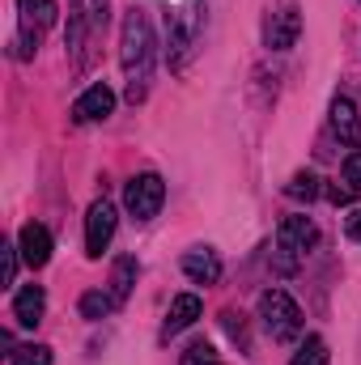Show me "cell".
<instances>
[{
	"label": "cell",
	"instance_id": "6da1fadb",
	"mask_svg": "<svg viewBox=\"0 0 361 365\" xmlns=\"http://www.w3.org/2000/svg\"><path fill=\"white\" fill-rule=\"evenodd\" d=\"M153 56H158V43H153V26L141 9H128L123 17V34H119V60H123V73H128V98H145V81L153 73Z\"/></svg>",
	"mask_w": 361,
	"mask_h": 365
},
{
	"label": "cell",
	"instance_id": "7a4b0ae2",
	"mask_svg": "<svg viewBox=\"0 0 361 365\" xmlns=\"http://www.w3.org/2000/svg\"><path fill=\"white\" fill-rule=\"evenodd\" d=\"M260 323H264V331L276 344H289V340L302 336V310L285 289H268L260 297Z\"/></svg>",
	"mask_w": 361,
	"mask_h": 365
},
{
	"label": "cell",
	"instance_id": "3957f363",
	"mask_svg": "<svg viewBox=\"0 0 361 365\" xmlns=\"http://www.w3.org/2000/svg\"><path fill=\"white\" fill-rule=\"evenodd\" d=\"M200 43V0H183V9H175L166 17V51H171V64L183 68L187 56L195 51Z\"/></svg>",
	"mask_w": 361,
	"mask_h": 365
},
{
	"label": "cell",
	"instance_id": "277c9868",
	"mask_svg": "<svg viewBox=\"0 0 361 365\" xmlns=\"http://www.w3.org/2000/svg\"><path fill=\"white\" fill-rule=\"evenodd\" d=\"M162 200H166V182H162V175H153V170L136 175V179L128 182V191H123V204H128V212L136 221H153L162 212Z\"/></svg>",
	"mask_w": 361,
	"mask_h": 365
},
{
	"label": "cell",
	"instance_id": "5b68a950",
	"mask_svg": "<svg viewBox=\"0 0 361 365\" xmlns=\"http://www.w3.org/2000/svg\"><path fill=\"white\" fill-rule=\"evenodd\" d=\"M21 4V34H17V60H30L39 47V34L56 21V0H17Z\"/></svg>",
	"mask_w": 361,
	"mask_h": 365
},
{
	"label": "cell",
	"instance_id": "8992f818",
	"mask_svg": "<svg viewBox=\"0 0 361 365\" xmlns=\"http://www.w3.org/2000/svg\"><path fill=\"white\" fill-rule=\"evenodd\" d=\"M111 238H115V208L106 200H93L90 212H86V255L98 259L111 247Z\"/></svg>",
	"mask_w": 361,
	"mask_h": 365
},
{
	"label": "cell",
	"instance_id": "52a82bcc",
	"mask_svg": "<svg viewBox=\"0 0 361 365\" xmlns=\"http://www.w3.org/2000/svg\"><path fill=\"white\" fill-rule=\"evenodd\" d=\"M319 242V230H315V221L310 217H285L280 221V230H276V247L285 251V255H306L310 247Z\"/></svg>",
	"mask_w": 361,
	"mask_h": 365
},
{
	"label": "cell",
	"instance_id": "ba28073f",
	"mask_svg": "<svg viewBox=\"0 0 361 365\" xmlns=\"http://www.w3.org/2000/svg\"><path fill=\"white\" fill-rule=\"evenodd\" d=\"M298 34H302V13L293 9V4H285V9H276L268 17V47L272 51H289L293 43H298Z\"/></svg>",
	"mask_w": 361,
	"mask_h": 365
},
{
	"label": "cell",
	"instance_id": "9c48e42d",
	"mask_svg": "<svg viewBox=\"0 0 361 365\" xmlns=\"http://www.w3.org/2000/svg\"><path fill=\"white\" fill-rule=\"evenodd\" d=\"M115 110V93H111V86H90V90L81 93L77 102H73V119L77 123H98V119H106Z\"/></svg>",
	"mask_w": 361,
	"mask_h": 365
},
{
	"label": "cell",
	"instance_id": "30bf717a",
	"mask_svg": "<svg viewBox=\"0 0 361 365\" xmlns=\"http://www.w3.org/2000/svg\"><path fill=\"white\" fill-rule=\"evenodd\" d=\"M17 251H21V259H26L30 268H43V264L51 259V234H47V225H39V221L21 225V234H17Z\"/></svg>",
	"mask_w": 361,
	"mask_h": 365
},
{
	"label": "cell",
	"instance_id": "8fae6325",
	"mask_svg": "<svg viewBox=\"0 0 361 365\" xmlns=\"http://www.w3.org/2000/svg\"><path fill=\"white\" fill-rule=\"evenodd\" d=\"M43 310H47V293H43L39 284L17 289V297H13V319H17L21 327H39V323H43Z\"/></svg>",
	"mask_w": 361,
	"mask_h": 365
},
{
	"label": "cell",
	"instance_id": "7c38bea8",
	"mask_svg": "<svg viewBox=\"0 0 361 365\" xmlns=\"http://www.w3.org/2000/svg\"><path fill=\"white\" fill-rule=\"evenodd\" d=\"M332 132L349 145V149H361V119H357V106L349 98H336L332 102Z\"/></svg>",
	"mask_w": 361,
	"mask_h": 365
},
{
	"label": "cell",
	"instance_id": "4fadbf2b",
	"mask_svg": "<svg viewBox=\"0 0 361 365\" xmlns=\"http://www.w3.org/2000/svg\"><path fill=\"white\" fill-rule=\"evenodd\" d=\"M183 272L191 276L195 284H217V280H221V259H217V251L195 247V251L183 255Z\"/></svg>",
	"mask_w": 361,
	"mask_h": 365
},
{
	"label": "cell",
	"instance_id": "5bb4252c",
	"mask_svg": "<svg viewBox=\"0 0 361 365\" xmlns=\"http://www.w3.org/2000/svg\"><path fill=\"white\" fill-rule=\"evenodd\" d=\"M200 314H204V302H200L195 293H179V297L171 302V314H166V336H179V331H187Z\"/></svg>",
	"mask_w": 361,
	"mask_h": 365
},
{
	"label": "cell",
	"instance_id": "9a60e30c",
	"mask_svg": "<svg viewBox=\"0 0 361 365\" xmlns=\"http://www.w3.org/2000/svg\"><path fill=\"white\" fill-rule=\"evenodd\" d=\"M132 284H136V259H132V255H119L115 268H111V297H115V306L128 302Z\"/></svg>",
	"mask_w": 361,
	"mask_h": 365
},
{
	"label": "cell",
	"instance_id": "2e32d148",
	"mask_svg": "<svg viewBox=\"0 0 361 365\" xmlns=\"http://www.w3.org/2000/svg\"><path fill=\"white\" fill-rule=\"evenodd\" d=\"M289 365H327V344H323V336H306Z\"/></svg>",
	"mask_w": 361,
	"mask_h": 365
},
{
	"label": "cell",
	"instance_id": "e0dca14e",
	"mask_svg": "<svg viewBox=\"0 0 361 365\" xmlns=\"http://www.w3.org/2000/svg\"><path fill=\"white\" fill-rule=\"evenodd\" d=\"M285 195H289V200H306V204H310V200L319 195V179L302 170V175H293V179L285 182Z\"/></svg>",
	"mask_w": 361,
	"mask_h": 365
},
{
	"label": "cell",
	"instance_id": "ac0fdd59",
	"mask_svg": "<svg viewBox=\"0 0 361 365\" xmlns=\"http://www.w3.org/2000/svg\"><path fill=\"white\" fill-rule=\"evenodd\" d=\"M111 306H115V297H111V293H102V289H90V293L81 297V314H86V319H106V314H111Z\"/></svg>",
	"mask_w": 361,
	"mask_h": 365
},
{
	"label": "cell",
	"instance_id": "d6986e66",
	"mask_svg": "<svg viewBox=\"0 0 361 365\" xmlns=\"http://www.w3.org/2000/svg\"><path fill=\"white\" fill-rule=\"evenodd\" d=\"M9 357H13V365H51V349L47 344H26V349H17Z\"/></svg>",
	"mask_w": 361,
	"mask_h": 365
},
{
	"label": "cell",
	"instance_id": "ffe728a7",
	"mask_svg": "<svg viewBox=\"0 0 361 365\" xmlns=\"http://www.w3.org/2000/svg\"><path fill=\"white\" fill-rule=\"evenodd\" d=\"M179 365H221V361H217V349H213V344L195 340V344H187V353H183Z\"/></svg>",
	"mask_w": 361,
	"mask_h": 365
},
{
	"label": "cell",
	"instance_id": "44dd1931",
	"mask_svg": "<svg viewBox=\"0 0 361 365\" xmlns=\"http://www.w3.org/2000/svg\"><path fill=\"white\" fill-rule=\"evenodd\" d=\"M345 182H349L353 191H361V149H353V153L345 158Z\"/></svg>",
	"mask_w": 361,
	"mask_h": 365
},
{
	"label": "cell",
	"instance_id": "7402d4cb",
	"mask_svg": "<svg viewBox=\"0 0 361 365\" xmlns=\"http://www.w3.org/2000/svg\"><path fill=\"white\" fill-rule=\"evenodd\" d=\"M17 255H21L17 247H4V289L17 284Z\"/></svg>",
	"mask_w": 361,
	"mask_h": 365
},
{
	"label": "cell",
	"instance_id": "603a6c76",
	"mask_svg": "<svg viewBox=\"0 0 361 365\" xmlns=\"http://www.w3.org/2000/svg\"><path fill=\"white\" fill-rule=\"evenodd\" d=\"M90 21L93 26H106V0H90Z\"/></svg>",
	"mask_w": 361,
	"mask_h": 365
},
{
	"label": "cell",
	"instance_id": "cb8c5ba5",
	"mask_svg": "<svg viewBox=\"0 0 361 365\" xmlns=\"http://www.w3.org/2000/svg\"><path fill=\"white\" fill-rule=\"evenodd\" d=\"M327 195H332V204H349L353 200V187H332Z\"/></svg>",
	"mask_w": 361,
	"mask_h": 365
},
{
	"label": "cell",
	"instance_id": "d4e9b609",
	"mask_svg": "<svg viewBox=\"0 0 361 365\" xmlns=\"http://www.w3.org/2000/svg\"><path fill=\"white\" fill-rule=\"evenodd\" d=\"M349 234L361 242V212H353V217H349Z\"/></svg>",
	"mask_w": 361,
	"mask_h": 365
}]
</instances>
